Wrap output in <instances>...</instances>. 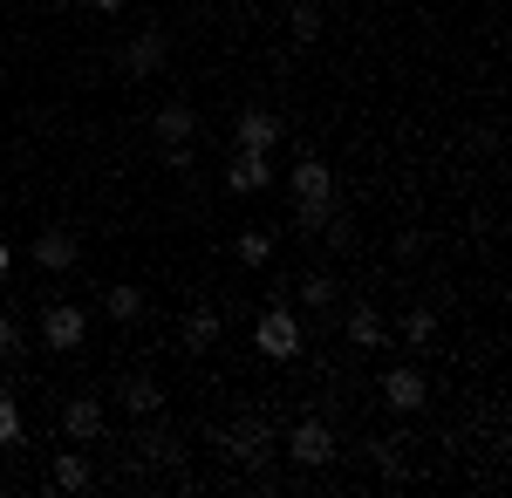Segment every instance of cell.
I'll list each match as a JSON object with an SVG mask.
<instances>
[{"instance_id":"cell-21","label":"cell","mask_w":512,"mask_h":498,"mask_svg":"<svg viewBox=\"0 0 512 498\" xmlns=\"http://www.w3.org/2000/svg\"><path fill=\"white\" fill-rule=\"evenodd\" d=\"M55 485H62V492H89V464H82L76 451H69V458H55Z\"/></svg>"},{"instance_id":"cell-15","label":"cell","mask_w":512,"mask_h":498,"mask_svg":"<svg viewBox=\"0 0 512 498\" xmlns=\"http://www.w3.org/2000/svg\"><path fill=\"white\" fill-rule=\"evenodd\" d=\"M219 328H226V314H219V307H192V314H185V348L205 355V348L219 342Z\"/></svg>"},{"instance_id":"cell-9","label":"cell","mask_w":512,"mask_h":498,"mask_svg":"<svg viewBox=\"0 0 512 498\" xmlns=\"http://www.w3.org/2000/svg\"><path fill=\"white\" fill-rule=\"evenodd\" d=\"M76 260H82V246H76L62 226H48V232L35 239V267H41V273H69Z\"/></svg>"},{"instance_id":"cell-18","label":"cell","mask_w":512,"mask_h":498,"mask_svg":"<svg viewBox=\"0 0 512 498\" xmlns=\"http://www.w3.org/2000/svg\"><path fill=\"white\" fill-rule=\"evenodd\" d=\"M287 35L301 41V48H315V41H321V7H315V0H294V14H287Z\"/></svg>"},{"instance_id":"cell-1","label":"cell","mask_w":512,"mask_h":498,"mask_svg":"<svg viewBox=\"0 0 512 498\" xmlns=\"http://www.w3.org/2000/svg\"><path fill=\"white\" fill-rule=\"evenodd\" d=\"M328 212H335V171L308 151L301 164H294V226L321 232V226H328Z\"/></svg>"},{"instance_id":"cell-4","label":"cell","mask_w":512,"mask_h":498,"mask_svg":"<svg viewBox=\"0 0 512 498\" xmlns=\"http://www.w3.org/2000/svg\"><path fill=\"white\" fill-rule=\"evenodd\" d=\"M82 335H89V314H82L76 301H55L48 314H41V348H55V355H76Z\"/></svg>"},{"instance_id":"cell-10","label":"cell","mask_w":512,"mask_h":498,"mask_svg":"<svg viewBox=\"0 0 512 498\" xmlns=\"http://www.w3.org/2000/svg\"><path fill=\"white\" fill-rule=\"evenodd\" d=\"M164 55H171V41H164V28H144V35L123 48V62H130V76H158Z\"/></svg>"},{"instance_id":"cell-20","label":"cell","mask_w":512,"mask_h":498,"mask_svg":"<svg viewBox=\"0 0 512 498\" xmlns=\"http://www.w3.org/2000/svg\"><path fill=\"white\" fill-rule=\"evenodd\" d=\"M233 253L246 260V267H267V260H274V239H267V232H239Z\"/></svg>"},{"instance_id":"cell-11","label":"cell","mask_w":512,"mask_h":498,"mask_svg":"<svg viewBox=\"0 0 512 498\" xmlns=\"http://www.w3.org/2000/svg\"><path fill=\"white\" fill-rule=\"evenodd\" d=\"M233 137H239V151H274L280 144V116L274 110H246Z\"/></svg>"},{"instance_id":"cell-3","label":"cell","mask_w":512,"mask_h":498,"mask_svg":"<svg viewBox=\"0 0 512 498\" xmlns=\"http://www.w3.org/2000/svg\"><path fill=\"white\" fill-rule=\"evenodd\" d=\"M253 348L267 355V362H287V355H301V321H294V307L274 301L260 321H253Z\"/></svg>"},{"instance_id":"cell-22","label":"cell","mask_w":512,"mask_h":498,"mask_svg":"<svg viewBox=\"0 0 512 498\" xmlns=\"http://www.w3.org/2000/svg\"><path fill=\"white\" fill-rule=\"evenodd\" d=\"M301 301L308 307H335V280H328V273H308V280H301Z\"/></svg>"},{"instance_id":"cell-14","label":"cell","mask_w":512,"mask_h":498,"mask_svg":"<svg viewBox=\"0 0 512 498\" xmlns=\"http://www.w3.org/2000/svg\"><path fill=\"white\" fill-rule=\"evenodd\" d=\"M123 410H130L137 423L158 417V410H164V389L151 383V376H123Z\"/></svg>"},{"instance_id":"cell-7","label":"cell","mask_w":512,"mask_h":498,"mask_svg":"<svg viewBox=\"0 0 512 498\" xmlns=\"http://www.w3.org/2000/svg\"><path fill=\"white\" fill-rule=\"evenodd\" d=\"M274 185V164H267V151H233V164H226V192L253 198Z\"/></svg>"},{"instance_id":"cell-17","label":"cell","mask_w":512,"mask_h":498,"mask_svg":"<svg viewBox=\"0 0 512 498\" xmlns=\"http://www.w3.org/2000/svg\"><path fill=\"white\" fill-rule=\"evenodd\" d=\"M103 307H110V321H144V287H130V280H117V287L103 294Z\"/></svg>"},{"instance_id":"cell-23","label":"cell","mask_w":512,"mask_h":498,"mask_svg":"<svg viewBox=\"0 0 512 498\" xmlns=\"http://www.w3.org/2000/svg\"><path fill=\"white\" fill-rule=\"evenodd\" d=\"M0 444H21V403L0 396Z\"/></svg>"},{"instance_id":"cell-27","label":"cell","mask_w":512,"mask_h":498,"mask_svg":"<svg viewBox=\"0 0 512 498\" xmlns=\"http://www.w3.org/2000/svg\"><path fill=\"white\" fill-rule=\"evenodd\" d=\"M96 14H123V0H96Z\"/></svg>"},{"instance_id":"cell-16","label":"cell","mask_w":512,"mask_h":498,"mask_svg":"<svg viewBox=\"0 0 512 498\" xmlns=\"http://www.w3.org/2000/svg\"><path fill=\"white\" fill-rule=\"evenodd\" d=\"M62 430H69V437H96V430H103V403H96V396H76V403L62 410Z\"/></svg>"},{"instance_id":"cell-8","label":"cell","mask_w":512,"mask_h":498,"mask_svg":"<svg viewBox=\"0 0 512 498\" xmlns=\"http://www.w3.org/2000/svg\"><path fill=\"white\" fill-rule=\"evenodd\" d=\"M151 137H158V144H192V137H198V110H192V103H178V96L158 103V110H151Z\"/></svg>"},{"instance_id":"cell-6","label":"cell","mask_w":512,"mask_h":498,"mask_svg":"<svg viewBox=\"0 0 512 498\" xmlns=\"http://www.w3.org/2000/svg\"><path fill=\"white\" fill-rule=\"evenodd\" d=\"M383 403H390L396 417H417V410L431 403V383H424V369H417V362H396L390 376H383Z\"/></svg>"},{"instance_id":"cell-25","label":"cell","mask_w":512,"mask_h":498,"mask_svg":"<svg viewBox=\"0 0 512 498\" xmlns=\"http://www.w3.org/2000/svg\"><path fill=\"white\" fill-rule=\"evenodd\" d=\"M14 348H21V321H14V314H0V355H14Z\"/></svg>"},{"instance_id":"cell-24","label":"cell","mask_w":512,"mask_h":498,"mask_svg":"<svg viewBox=\"0 0 512 498\" xmlns=\"http://www.w3.org/2000/svg\"><path fill=\"white\" fill-rule=\"evenodd\" d=\"M369 464H376V471H403V464H396V444H383V437L369 444Z\"/></svg>"},{"instance_id":"cell-2","label":"cell","mask_w":512,"mask_h":498,"mask_svg":"<svg viewBox=\"0 0 512 498\" xmlns=\"http://www.w3.org/2000/svg\"><path fill=\"white\" fill-rule=\"evenodd\" d=\"M212 437H219V451H233L239 464H274V423L260 417V410H246L239 423L212 430Z\"/></svg>"},{"instance_id":"cell-12","label":"cell","mask_w":512,"mask_h":498,"mask_svg":"<svg viewBox=\"0 0 512 498\" xmlns=\"http://www.w3.org/2000/svg\"><path fill=\"white\" fill-rule=\"evenodd\" d=\"M342 328H349V342H355V348H383V342H390V321H383V314H376L369 301L349 307V321H342Z\"/></svg>"},{"instance_id":"cell-5","label":"cell","mask_w":512,"mask_h":498,"mask_svg":"<svg viewBox=\"0 0 512 498\" xmlns=\"http://www.w3.org/2000/svg\"><path fill=\"white\" fill-rule=\"evenodd\" d=\"M287 458L308 464V471H321V464H335V430L321 417H301L294 430H287Z\"/></svg>"},{"instance_id":"cell-26","label":"cell","mask_w":512,"mask_h":498,"mask_svg":"<svg viewBox=\"0 0 512 498\" xmlns=\"http://www.w3.org/2000/svg\"><path fill=\"white\" fill-rule=\"evenodd\" d=\"M7 267H14V246H7V239H0V280H7Z\"/></svg>"},{"instance_id":"cell-19","label":"cell","mask_w":512,"mask_h":498,"mask_svg":"<svg viewBox=\"0 0 512 498\" xmlns=\"http://www.w3.org/2000/svg\"><path fill=\"white\" fill-rule=\"evenodd\" d=\"M403 342H410V348H431V342H437V307L417 301L410 314H403Z\"/></svg>"},{"instance_id":"cell-13","label":"cell","mask_w":512,"mask_h":498,"mask_svg":"<svg viewBox=\"0 0 512 498\" xmlns=\"http://www.w3.org/2000/svg\"><path fill=\"white\" fill-rule=\"evenodd\" d=\"M137 451H144L151 464H164V471H171V464H185L178 437H164V430H158V417H144V423H137Z\"/></svg>"}]
</instances>
